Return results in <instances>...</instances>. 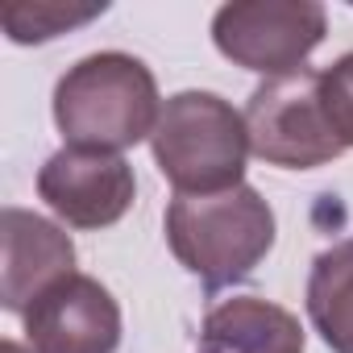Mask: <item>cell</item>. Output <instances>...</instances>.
Masks as SVG:
<instances>
[{"mask_svg":"<svg viewBox=\"0 0 353 353\" xmlns=\"http://www.w3.org/2000/svg\"><path fill=\"white\" fill-rule=\"evenodd\" d=\"M162 117L154 71L121 50L79 59L54 88V125L67 145L121 154L145 137Z\"/></svg>","mask_w":353,"mask_h":353,"instance_id":"cell-1","label":"cell"},{"mask_svg":"<svg viewBox=\"0 0 353 353\" xmlns=\"http://www.w3.org/2000/svg\"><path fill=\"white\" fill-rule=\"evenodd\" d=\"M166 241L208 295L241 283L274 250V208L250 188L216 196H174L166 204Z\"/></svg>","mask_w":353,"mask_h":353,"instance_id":"cell-2","label":"cell"},{"mask_svg":"<svg viewBox=\"0 0 353 353\" xmlns=\"http://www.w3.org/2000/svg\"><path fill=\"white\" fill-rule=\"evenodd\" d=\"M150 150L174 196L233 192L241 188L250 158L245 112L216 92H179L162 104Z\"/></svg>","mask_w":353,"mask_h":353,"instance_id":"cell-3","label":"cell"},{"mask_svg":"<svg viewBox=\"0 0 353 353\" xmlns=\"http://www.w3.org/2000/svg\"><path fill=\"white\" fill-rule=\"evenodd\" d=\"M245 133H250V154L283 170H316L345 150L324 108L320 71L307 67L266 79L250 92Z\"/></svg>","mask_w":353,"mask_h":353,"instance_id":"cell-4","label":"cell"},{"mask_svg":"<svg viewBox=\"0 0 353 353\" xmlns=\"http://www.w3.org/2000/svg\"><path fill=\"white\" fill-rule=\"evenodd\" d=\"M328 13L316 0H233L212 17L216 50L258 75L303 71L307 54L324 42Z\"/></svg>","mask_w":353,"mask_h":353,"instance_id":"cell-5","label":"cell"},{"mask_svg":"<svg viewBox=\"0 0 353 353\" xmlns=\"http://www.w3.org/2000/svg\"><path fill=\"white\" fill-rule=\"evenodd\" d=\"M38 196L71 229H108L133 208L137 179L121 154L63 145L38 170Z\"/></svg>","mask_w":353,"mask_h":353,"instance_id":"cell-6","label":"cell"},{"mask_svg":"<svg viewBox=\"0 0 353 353\" xmlns=\"http://www.w3.org/2000/svg\"><path fill=\"white\" fill-rule=\"evenodd\" d=\"M21 320L34 353H117L121 345V307L92 274L63 279Z\"/></svg>","mask_w":353,"mask_h":353,"instance_id":"cell-7","label":"cell"},{"mask_svg":"<svg viewBox=\"0 0 353 353\" xmlns=\"http://www.w3.org/2000/svg\"><path fill=\"white\" fill-rule=\"evenodd\" d=\"M75 274L71 237L38 212L5 208V283L0 299L13 316H26L50 287Z\"/></svg>","mask_w":353,"mask_h":353,"instance_id":"cell-8","label":"cell"},{"mask_svg":"<svg viewBox=\"0 0 353 353\" xmlns=\"http://www.w3.org/2000/svg\"><path fill=\"white\" fill-rule=\"evenodd\" d=\"M299 320L258 295H233L204 316L200 353H303Z\"/></svg>","mask_w":353,"mask_h":353,"instance_id":"cell-9","label":"cell"},{"mask_svg":"<svg viewBox=\"0 0 353 353\" xmlns=\"http://www.w3.org/2000/svg\"><path fill=\"white\" fill-rule=\"evenodd\" d=\"M307 316L332 353H353V237L316 254L307 274Z\"/></svg>","mask_w":353,"mask_h":353,"instance_id":"cell-10","label":"cell"},{"mask_svg":"<svg viewBox=\"0 0 353 353\" xmlns=\"http://www.w3.org/2000/svg\"><path fill=\"white\" fill-rule=\"evenodd\" d=\"M104 13V5H92V9H67V5H5V34L17 42V46H30V42H50L75 26H88Z\"/></svg>","mask_w":353,"mask_h":353,"instance_id":"cell-11","label":"cell"},{"mask_svg":"<svg viewBox=\"0 0 353 353\" xmlns=\"http://www.w3.org/2000/svg\"><path fill=\"white\" fill-rule=\"evenodd\" d=\"M320 92L341 145H353V50L341 54L328 71H320Z\"/></svg>","mask_w":353,"mask_h":353,"instance_id":"cell-12","label":"cell"}]
</instances>
